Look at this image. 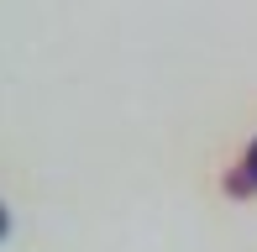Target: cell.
I'll return each instance as SVG.
<instances>
[{
    "label": "cell",
    "mask_w": 257,
    "mask_h": 252,
    "mask_svg": "<svg viewBox=\"0 0 257 252\" xmlns=\"http://www.w3.org/2000/svg\"><path fill=\"white\" fill-rule=\"evenodd\" d=\"M6 231H11V221H6V210H0V236H6Z\"/></svg>",
    "instance_id": "7a4b0ae2"
},
{
    "label": "cell",
    "mask_w": 257,
    "mask_h": 252,
    "mask_svg": "<svg viewBox=\"0 0 257 252\" xmlns=\"http://www.w3.org/2000/svg\"><path fill=\"white\" fill-rule=\"evenodd\" d=\"M226 189H231V194H257V142L247 147V163H241V174L231 179Z\"/></svg>",
    "instance_id": "6da1fadb"
}]
</instances>
